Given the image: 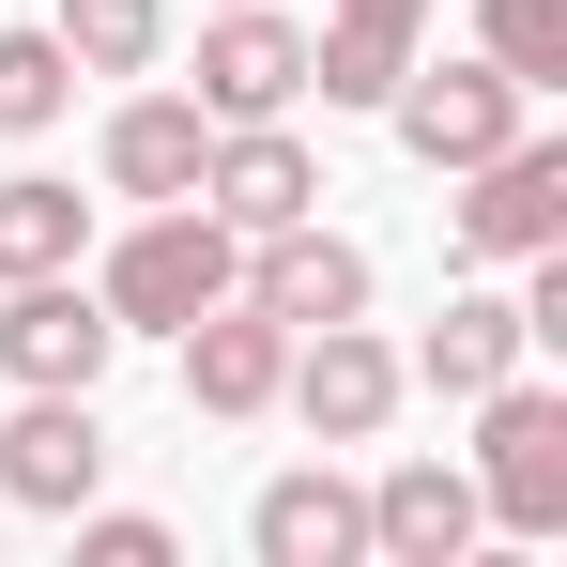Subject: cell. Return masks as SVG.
Wrapping results in <instances>:
<instances>
[{"label": "cell", "instance_id": "ba28073f", "mask_svg": "<svg viewBox=\"0 0 567 567\" xmlns=\"http://www.w3.org/2000/svg\"><path fill=\"white\" fill-rule=\"evenodd\" d=\"M291 414H307V430H322V445H369L383 414H399V353H383L369 322H307V338H291V383H277Z\"/></svg>", "mask_w": 567, "mask_h": 567}, {"label": "cell", "instance_id": "7c38bea8", "mask_svg": "<svg viewBox=\"0 0 567 567\" xmlns=\"http://www.w3.org/2000/svg\"><path fill=\"white\" fill-rule=\"evenodd\" d=\"M414 16H430V0H322V31H307V93H322V107H383L399 62H414Z\"/></svg>", "mask_w": 567, "mask_h": 567}, {"label": "cell", "instance_id": "7a4b0ae2", "mask_svg": "<svg viewBox=\"0 0 567 567\" xmlns=\"http://www.w3.org/2000/svg\"><path fill=\"white\" fill-rule=\"evenodd\" d=\"M475 522H506V537H567V399L522 383V369L475 399Z\"/></svg>", "mask_w": 567, "mask_h": 567}, {"label": "cell", "instance_id": "8992f818", "mask_svg": "<svg viewBox=\"0 0 567 567\" xmlns=\"http://www.w3.org/2000/svg\"><path fill=\"white\" fill-rule=\"evenodd\" d=\"M199 215H230L246 246L291 230V215H322V154L291 138V107H277V123H215V154H199Z\"/></svg>", "mask_w": 567, "mask_h": 567}, {"label": "cell", "instance_id": "d6986e66", "mask_svg": "<svg viewBox=\"0 0 567 567\" xmlns=\"http://www.w3.org/2000/svg\"><path fill=\"white\" fill-rule=\"evenodd\" d=\"M475 62H506L522 93H567V0H475Z\"/></svg>", "mask_w": 567, "mask_h": 567}, {"label": "cell", "instance_id": "2e32d148", "mask_svg": "<svg viewBox=\"0 0 567 567\" xmlns=\"http://www.w3.org/2000/svg\"><path fill=\"white\" fill-rule=\"evenodd\" d=\"M461 537H475V475H461V461H399V475L369 491V553H399V567H445Z\"/></svg>", "mask_w": 567, "mask_h": 567}, {"label": "cell", "instance_id": "9c48e42d", "mask_svg": "<svg viewBox=\"0 0 567 567\" xmlns=\"http://www.w3.org/2000/svg\"><path fill=\"white\" fill-rule=\"evenodd\" d=\"M123 322H107L78 277H0V369L16 383H107Z\"/></svg>", "mask_w": 567, "mask_h": 567}, {"label": "cell", "instance_id": "4fadbf2b", "mask_svg": "<svg viewBox=\"0 0 567 567\" xmlns=\"http://www.w3.org/2000/svg\"><path fill=\"white\" fill-rule=\"evenodd\" d=\"M199 154H215L199 93H123L107 107V199H199Z\"/></svg>", "mask_w": 567, "mask_h": 567}, {"label": "cell", "instance_id": "5b68a950", "mask_svg": "<svg viewBox=\"0 0 567 567\" xmlns=\"http://www.w3.org/2000/svg\"><path fill=\"white\" fill-rule=\"evenodd\" d=\"M107 475V430H93V383H16V430H0V506H47L78 522Z\"/></svg>", "mask_w": 567, "mask_h": 567}, {"label": "cell", "instance_id": "9a60e30c", "mask_svg": "<svg viewBox=\"0 0 567 567\" xmlns=\"http://www.w3.org/2000/svg\"><path fill=\"white\" fill-rule=\"evenodd\" d=\"M246 537H261V567H353V553H369V491H338V475H277V491L246 506Z\"/></svg>", "mask_w": 567, "mask_h": 567}, {"label": "cell", "instance_id": "ffe728a7", "mask_svg": "<svg viewBox=\"0 0 567 567\" xmlns=\"http://www.w3.org/2000/svg\"><path fill=\"white\" fill-rule=\"evenodd\" d=\"M78 107V62H62V31H0V138H47Z\"/></svg>", "mask_w": 567, "mask_h": 567}, {"label": "cell", "instance_id": "30bf717a", "mask_svg": "<svg viewBox=\"0 0 567 567\" xmlns=\"http://www.w3.org/2000/svg\"><path fill=\"white\" fill-rule=\"evenodd\" d=\"M246 307L291 322V338H307V322H369V261H353L322 215H291V230H261V261H246Z\"/></svg>", "mask_w": 567, "mask_h": 567}, {"label": "cell", "instance_id": "5bb4252c", "mask_svg": "<svg viewBox=\"0 0 567 567\" xmlns=\"http://www.w3.org/2000/svg\"><path fill=\"white\" fill-rule=\"evenodd\" d=\"M522 353H537V322H522V291H461V307L430 322V353H414L399 383H430V399H491V383L522 369Z\"/></svg>", "mask_w": 567, "mask_h": 567}, {"label": "cell", "instance_id": "8fae6325", "mask_svg": "<svg viewBox=\"0 0 567 567\" xmlns=\"http://www.w3.org/2000/svg\"><path fill=\"white\" fill-rule=\"evenodd\" d=\"M277 383H291V322H261L246 291L185 322V399L199 414H277Z\"/></svg>", "mask_w": 567, "mask_h": 567}, {"label": "cell", "instance_id": "e0dca14e", "mask_svg": "<svg viewBox=\"0 0 567 567\" xmlns=\"http://www.w3.org/2000/svg\"><path fill=\"white\" fill-rule=\"evenodd\" d=\"M78 246H93V199L78 185H47V169L0 185V277H78Z\"/></svg>", "mask_w": 567, "mask_h": 567}, {"label": "cell", "instance_id": "52a82bcc", "mask_svg": "<svg viewBox=\"0 0 567 567\" xmlns=\"http://www.w3.org/2000/svg\"><path fill=\"white\" fill-rule=\"evenodd\" d=\"M307 93V31L261 16V0H215V31H199V123H277Z\"/></svg>", "mask_w": 567, "mask_h": 567}, {"label": "cell", "instance_id": "277c9868", "mask_svg": "<svg viewBox=\"0 0 567 567\" xmlns=\"http://www.w3.org/2000/svg\"><path fill=\"white\" fill-rule=\"evenodd\" d=\"M522 78H506V62H445V78H414V62H399V93H383V123H399V154H414V169H475V154H506V138H522Z\"/></svg>", "mask_w": 567, "mask_h": 567}, {"label": "cell", "instance_id": "ac0fdd59", "mask_svg": "<svg viewBox=\"0 0 567 567\" xmlns=\"http://www.w3.org/2000/svg\"><path fill=\"white\" fill-rule=\"evenodd\" d=\"M62 62L78 78H154L169 62V0H62Z\"/></svg>", "mask_w": 567, "mask_h": 567}, {"label": "cell", "instance_id": "3957f363", "mask_svg": "<svg viewBox=\"0 0 567 567\" xmlns=\"http://www.w3.org/2000/svg\"><path fill=\"white\" fill-rule=\"evenodd\" d=\"M445 230H461V261H537V246H567V138H506V154H475V169H445Z\"/></svg>", "mask_w": 567, "mask_h": 567}, {"label": "cell", "instance_id": "6da1fadb", "mask_svg": "<svg viewBox=\"0 0 567 567\" xmlns=\"http://www.w3.org/2000/svg\"><path fill=\"white\" fill-rule=\"evenodd\" d=\"M230 291H246V230H230V215H199V199H154V215L107 246L93 307L123 322V338H185L199 307H230Z\"/></svg>", "mask_w": 567, "mask_h": 567}, {"label": "cell", "instance_id": "44dd1931", "mask_svg": "<svg viewBox=\"0 0 567 567\" xmlns=\"http://www.w3.org/2000/svg\"><path fill=\"white\" fill-rule=\"evenodd\" d=\"M78 567H169V522H138V506H78Z\"/></svg>", "mask_w": 567, "mask_h": 567}]
</instances>
